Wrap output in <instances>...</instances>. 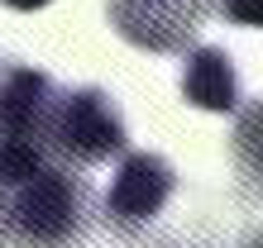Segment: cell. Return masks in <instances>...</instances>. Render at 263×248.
Returning a JSON list of instances; mask_svg holds the SVG:
<instances>
[{
    "label": "cell",
    "instance_id": "ba28073f",
    "mask_svg": "<svg viewBox=\"0 0 263 248\" xmlns=\"http://www.w3.org/2000/svg\"><path fill=\"white\" fill-rule=\"evenodd\" d=\"M249 248H258V239H254V243H249Z\"/></svg>",
    "mask_w": 263,
    "mask_h": 248
},
{
    "label": "cell",
    "instance_id": "5b68a950",
    "mask_svg": "<svg viewBox=\"0 0 263 248\" xmlns=\"http://www.w3.org/2000/svg\"><path fill=\"white\" fill-rule=\"evenodd\" d=\"M182 96L196 110H215V115L239 110L244 91H239V72L230 62V53L225 48H192L187 62H182Z\"/></svg>",
    "mask_w": 263,
    "mask_h": 248
},
{
    "label": "cell",
    "instance_id": "52a82bcc",
    "mask_svg": "<svg viewBox=\"0 0 263 248\" xmlns=\"http://www.w3.org/2000/svg\"><path fill=\"white\" fill-rule=\"evenodd\" d=\"M0 5H10V10H43V5H53V0H0Z\"/></svg>",
    "mask_w": 263,
    "mask_h": 248
},
{
    "label": "cell",
    "instance_id": "3957f363",
    "mask_svg": "<svg viewBox=\"0 0 263 248\" xmlns=\"http://www.w3.org/2000/svg\"><path fill=\"white\" fill-rule=\"evenodd\" d=\"M177 191V172L173 162L158 158V153H120V167L110 186H105V200H101V220L115 239H134L163 215V205L173 200Z\"/></svg>",
    "mask_w": 263,
    "mask_h": 248
},
{
    "label": "cell",
    "instance_id": "277c9868",
    "mask_svg": "<svg viewBox=\"0 0 263 248\" xmlns=\"http://www.w3.org/2000/svg\"><path fill=\"white\" fill-rule=\"evenodd\" d=\"M110 29L144 53H187L211 0H105Z\"/></svg>",
    "mask_w": 263,
    "mask_h": 248
},
{
    "label": "cell",
    "instance_id": "8992f818",
    "mask_svg": "<svg viewBox=\"0 0 263 248\" xmlns=\"http://www.w3.org/2000/svg\"><path fill=\"white\" fill-rule=\"evenodd\" d=\"M211 10H220L230 24H244V29L263 24V0H211Z\"/></svg>",
    "mask_w": 263,
    "mask_h": 248
},
{
    "label": "cell",
    "instance_id": "6da1fadb",
    "mask_svg": "<svg viewBox=\"0 0 263 248\" xmlns=\"http://www.w3.org/2000/svg\"><path fill=\"white\" fill-rule=\"evenodd\" d=\"M91 224V191L63 162H43L34 177L0 191L5 248H82Z\"/></svg>",
    "mask_w": 263,
    "mask_h": 248
},
{
    "label": "cell",
    "instance_id": "7a4b0ae2",
    "mask_svg": "<svg viewBox=\"0 0 263 248\" xmlns=\"http://www.w3.org/2000/svg\"><path fill=\"white\" fill-rule=\"evenodd\" d=\"M43 148L58 162L91 167L105 158H120L129 148V129L101 86H72V91L53 86L48 119H43Z\"/></svg>",
    "mask_w": 263,
    "mask_h": 248
}]
</instances>
